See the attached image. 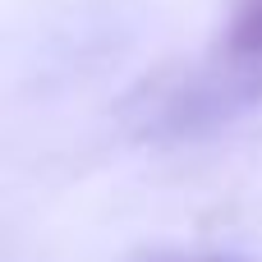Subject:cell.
I'll use <instances>...</instances> for the list:
<instances>
[{
	"instance_id": "6da1fadb",
	"label": "cell",
	"mask_w": 262,
	"mask_h": 262,
	"mask_svg": "<svg viewBox=\"0 0 262 262\" xmlns=\"http://www.w3.org/2000/svg\"><path fill=\"white\" fill-rule=\"evenodd\" d=\"M226 64H262V0H226V32H221Z\"/></svg>"
},
{
	"instance_id": "7a4b0ae2",
	"label": "cell",
	"mask_w": 262,
	"mask_h": 262,
	"mask_svg": "<svg viewBox=\"0 0 262 262\" xmlns=\"http://www.w3.org/2000/svg\"><path fill=\"white\" fill-rule=\"evenodd\" d=\"M143 262H249V258H239V253H157Z\"/></svg>"
}]
</instances>
